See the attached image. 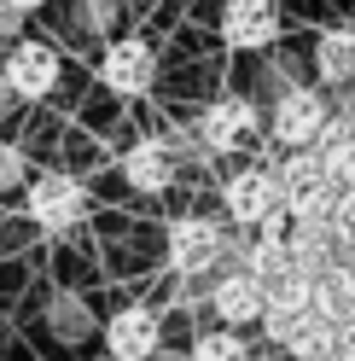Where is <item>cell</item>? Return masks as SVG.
<instances>
[{
	"instance_id": "obj_11",
	"label": "cell",
	"mask_w": 355,
	"mask_h": 361,
	"mask_svg": "<svg viewBox=\"0 0 355 361\" xmlns=\"http://www.w3.org/2000/svg\"><path fill=\"white\" fill-rule=\"evenodd\" d=\"M123 180H128V192H140V198H158L175 187V152L169 140H135L123 152Z\"/></svg>"
},
{
	"instance_id": "obj_14",
	"label": "cell",
	"mask_w": 355,
	"mask_h": 361,
	"mask_svg": "<svg viewBox=\"0 0 355 361\" xmlns=\"http://www.w3.org/2000/svg\"><path fill=\"white\" fill-rule=\"evenodd\" d=\"M280 355H285V361H326V355H338V326L320 321V314H303Z\"/></svg>"
},
{
	"instance_id": "obj_25",
	"label": "cell",
	"mask_w": 355,
	"mask_h": 361,
	"mask_svg": "<svg viewBox=\"0 0 355 361\" xmlns=\"http://www.w3.org/2000/svg\"><path fill=\"white\" fill-rule=\"evenodd\" d=\"M326 361H338V355H326Z\"/></svg>"
},
{
	"instance_id": "obj_20",
	"label": "cell",
	"mask_w": 355,
	"mask_h": 361,
	"mask_svg": "<svg viewBox=\"0 0 355 361\" xmlns=\"http://www.w3.org/2000/svg\"><path fill=\"white\" fill-rule=\"evenodd\" d=\"M338 361H355V321L338 326Z\"/></svg>"
},
{
	"instance_id": "obj_19",
	"label": "cell",
	"mask_w": 355,
	"mask_h": 361,
	"mask_svg": "<svg viewBox=\"0 0 355 361\" xmlns=\"http://www.w3.org/2000/svg\"><path fill=\"white\" fill-rule=\"evenodd\" d=\"M24 35V12H12L6 0H0V41H18Z\"/></svg>"
},
{
	"instance_id": "obj_24",
	"label": "cell",
	"mask_w": 355,
	"mask_h": 361,
	"mask_svg": "<svg viewBox=\"0 0 355 361\" xmlns=\"http://www.w3.org/2000/svg\"><path fill=\"white\" fill-rule=\"evenodd\" d=\"M251 361H285V355H280V350H268V355H251Z\"/></svg>"
},
{
	"instance_id": "obj_6",
	"label": "cell",
	"mask_w": 355,
	"mask_h": 361,
	"mask_svg": "<svg viewBox=\"0 0 355 361\" xmlns=\"http://www.w3.org/2000/svg\"><path fill=\"white\" fill-rule=\"evenodd\" d=\"M221 216H228L239 233H256V228H268V221H280V180H274V169L268 164L233 169L228 180H221Z\"/></svg>"
},
{
	"instance_id": "obj_8",
	"label": "cell",
	"mask_w": 355,
	"mask_h": 361,
	"mask_svg": "<svg viewBox=\"0 0 355 361\" xmlns=\"http://www.w3.org/2000/svg\"><path fill=\"white\" fill-rule=\"evenodd\" d=\"M99 338H105V355L111 361H151L163 350V314L151 303H123V309L105 314Z\"/></svg>"
},
{
	"instance_id": "obj_18",
	"label": "cell",
	"mask_w": 355,
	"mask_h": 361,
	"mask_svg": "<svg viewBox=\"0 0 355 361\" xmlns=\"http://www.w3.org/2000/svg\"><path fill=\"white\" fill-rule=\"evenodd\" d=\"M24 180H30V164H24V152L0 140V192H24Z\"/></svg>"
},
{
	"instance_id": "obj_1",
	"label": "cell",
	"mask_w": 355,
	"mask_h": 361,
	"mask_svg": "<svg viewBox=\"0 0 355 361\" xmlns=\"http://www.w3.org/2000/svg\"><path fill=\"white\" fill-rule=\"evenodd\" d=\"M326 123H332V99L309 82H292V87H280V99L268 111V140L280 152H315Z\"/></svg>"
},
{
	"instance_id": "obj_15",
	"label": "cell",
	"mask_w": 355,
	"mask_h": 361,
	"mask_svg": "<svg viewBox=\"0 0 355 361\" xmlns=\"http://www.w3.org/2000/svg\"><path fill=\"white\" fill-rule=\"evenodd\" d=\"M268 169H274V180H280V210L292 204V198L326 187V175H320V157H315V152H285L280 164H268Z\"/></svg>"
},
{
	"instance_id": "obj_3",
	"label": "cell",
	"mask_w": 355,
	"mask_h": 361,
	"mask_svg": "<svg viewBox=\"0 0 355 361\" xmlns=\"http://www.w3.org/2000/svg\"><path fill=\"white\" fill-rule=\"evenodd\" d=\"M0 82H6V94L18 105H41V99H53L58 94V82H64V59L53 41H35V35H18L6 59H0Z\"/></svg>"
},
{
	"instance_id": "obj_12",
	"label": "cell",
	"mask_w": 355,
	"mask_h": 361,
	"mask_svg": "<svg viewBox=\"0 0 355 361\" xmlns=\"http://www.w3.org/2000/svg\"><path fill=\"white\" fill-rule=\"evenodd\" d=\"M315 82L326 87H355V24H326L315 35Z\"/></svg>"
},
{
	"instance_id": "obj_23",
	"label": "cell",
	"mask_w": 355,
	"mask_h": 361,
	"mask_svg": "<svg viewBox=\"0 0 355 361\" xmlns=\"http://www.w3.org/2000/svg\"><path fill=\"white\" fill-rule=\"evenodd\" d=\"M151 361H187V355H175V350H169V355H163V350H158V355H151Z\"/></svg>"
},
{
	"instance_id": "obj_7",
	"label": "cell",
	"mask_w": 355,
	"mask_h": 361,
	"mask_svg": "<svg viewBox=\"0 0 355 361\" xmlns=\"http://www.w3.org/2000/svg\"><path fill=\"white\" fill-rule=\"evenodd\" d=\"M198 146L210 157H228V152H245L256 134H262V111L245 94H216L204 111H198Z\"/></svg>"
},
{
	"instance_id": "obj_16",
	"label": "cell",
	"mask_w": 355,
	"mask_h": 361,
	"mask_svg": "<svg viewBox=\"0 0 355 361\" xmlns=\"http://www.w3.org/2000/svg\"><path fill=\"white\" fill-rule=\"evenodd\" d=\"M256 350L245 344V332H228V326H204V332H192V350L187 361H251Z\"/></svg>"
},
{
	"instance_id": "obj_9",
	"label": "cell",
	"mask_w": 355,
	"mask_h": 361,
	"mask_svg": "<svg viewBox=\"0 0 355 361\" xmlns=\"http://www.w3.org/2000/svg\"><path fill=\"white\" fill-rule=\"evenodd\" d=\"M221 47L233 53H268L274 41L285 35L280 0H221Z\"/></svg>"
},
{
	"instance_id": "obj_17",
	"label": "cell",
	"mask_w": 355,
	"mask_h": 361,
	"mask_svg": "<svg viewBox=\"0 0 355 361\" xmlns=\"http://www.w3.org/2000/svg\"><path fill=\"white\" fill-rule=\"evenodd\" d=\"M82 24L99 30V35H111V30L123 24V0H82Z\"/></svg>"
},
{
	"instance_id": "obj_22",
	"label": "cell",
	"mask_w": 355,
	"mask_h": 361,
	"mask_svg": "<svg viewBox=\"0 0 355 361\" xmlns=\"http://www.w3.org/2000/svg\"><path fill=\"white\" fill-rule=\"evenodd\" d=\"M12 105H18V99L6 94V82H0V117H12Z\"/></svg>"
},
{
	"instance_id": "obj_10",
	"label": "cell",
	"mask_w": 355,
	"mask_h": 361,
	"mask_svg": "<svg viewBox=\"0 0 355 361\" xmlns=\"http://www.w3.org/2000/svg\"><path fill=\"white\" fill-rule=\"evenodd\" d=\"M204 303H210V314H216L210 326L245 332V326H256V321H262V280L228 262V268H216V274H210V291H204Z\"/></svg>"
},
{
	"instance_id": "obj_5",
	"label": "cell",
	"mask_w": 355,
	"mask_h": 361,
	"mask_svg": "<svg viewBox=\"0 0 355 361\" xmlns=\"http://www.w3.org/2000/svg\"><path fill=\"white\" fill-rule=\"evenodd\" d=\"M24 216L41 233H70L87 221V187L64 169H41L35 180H24Z\"/></svg>"
},
{
	"instance_id": "obj_2",
	"label": "cell",
	"mask_w": 355,
	"mask_h": 361,
	"mask_svg": "<svg viewBox=\"0 0 355 361\" xmlns=\"http://www.w3.org/2000/svg\"><path fill=\"white\" fill-rule=\"evenodd\" d=\"M233 251V233L210 216H175L169 221V274L175 280H210Z\"/></svg>"
},
{
	"instance_id": "obj_4",
	"label": "cell",
	"mask_w": 355,
	"mask_h": 361,
	"mask_svg": "<svg viewBox=\"0 0 355 361\" xmlns=\"http://www.w3.org/2000/svg\"><path fill=\"white\" fill-rule=\"evenodd\" d=\"M94 76H99L105 94H117V99H146L151 87H158V47H151L146 35H111L99 47Z\"/></svg>"
},
{
	"instance_id": "obj_21",
	"label": "cell",
	"mask_w": 355,
	"mask_h": 361,
	"mask_svg": "<svg viewBox=\"0 0 355 361\" xmlns=\"http://www.w3.org/2000/svg\"><path fill=\"white\" fill-rule=\"evenodd\" d=\"M6 6H12V12H24V18H30V12H41V6H47V0H6Z\"/></svg>"
},
{
	"instance_id": "obj_13",
	"label": "cell",
	"mask_w": 355,
	"mask_h": 361,
	"mask_svg": "<svg viewBox=\"0 0 355 361\" xmlns=\"http://www.w3.org/2000/svg\"><path fill=\"white\" fill-rule=\"evenodd\" d=\"M309 309H315L320 321H332V326H349L355 321V274L344 262H332L326 274L309 280Z\"/></svg>"
}]
</instances>
